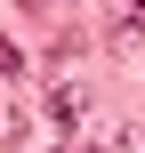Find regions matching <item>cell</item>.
I'll return each instance as SVG.
<instances>
[{
    "label": "cell",
    "mask_w": 145,
    "mask_h": 153,
    "mask_svg": "<svg viewBox=\"0 0 145 153\" xmlns=\"http://www.w3.org/2000/svg\"><path fill=\"white\" fill-rule=\"evenodd\" d=\"M48 113H57V121H81V113H89V89H81V81H57V89H48Z\"/></svg>",
    "instance_id": "1"
},
{
    "label": "cell",
    "mask_w": 145,
    "mask_h": 153,
    "mask_svg": "<svg viewBox=\"0 0 145 153\" xmlns=\"http://www.w3.org/2000/svg\"><path fill=\"white\" fill-rule=\"evenodd\" d=\"M16 137H24V105L0 89V145H16Z\"/></svg>",
    "instance_id": "2"
},
{
    "label": "cell",
    "mask_w": 145,
    "mask_h": 153,
    "mask_svg": "<svg viewBox=\"0 0 145 153\" xmlns=\"http://www.w3.org/2000/svg\"><path fill=\"white\" fill-rule=\"evenodd\" d=\"M0 73H24V48L16 40H0Z\"/></svg>",
    "instance_id": "3"
},
{
    "label": "cell",
    "mask_w": 145,
    "mask_h": 153,
    "mask_svg": "<svg viewBox=\"0 0 145 153\" xmlns=\"http://www.w3.org/2000/svg\"><path fill=\"white\" fill-rule=\"evenodd\" d=\"M57 153H81V145H57Z\"/></svg>",
    "instance_id": "4"
}]
</instances>
